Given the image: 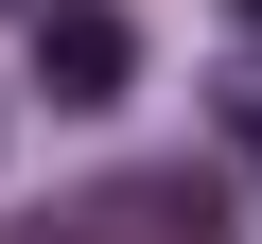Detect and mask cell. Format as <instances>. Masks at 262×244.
<instances>
[{
	"label": "cell",
	"mask_w": 262,
	"mask_h": 244,
	"mask_svg": "<svg viewBox=\"0 0 262 244\" xmlns=\"http://www.w3.org/2000/svg\"><path fill=\"white\" fill-rule=\"evenodd\" d=\"M122 70H140V35L105 0H35V87L53 105H122Z\"/></svg>",
	"instance_id": "6da1fadb"
},
{
	"label": "cell",
	"mask_w": 262,
	"mask_h": 244,
	"mask_svg": "<svg viewBox=\"0 0 262 244\" xmlns=\"http://www.w3.org/2000/svg\"><path fill=\"white\" fill-rule=\"evenodd\" d=\"M245 18H262V0H245Z\"/></svg>",
	"instance_id": "7a4b0ae2"
}]
</instances>
